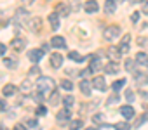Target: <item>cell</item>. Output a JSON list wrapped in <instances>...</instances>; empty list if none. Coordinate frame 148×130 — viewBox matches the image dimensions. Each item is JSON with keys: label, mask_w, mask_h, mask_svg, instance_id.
I'll use <instances>...</instances> for the list:
<instances>
[{"label": "cell", "mask_w": 148, "mask_h": 130, "mask_svg": "<svg viewBox=\"0 0 148 130\" xmlns=\"http://www.w3.org/2000/svg\"><path fill=\"white\" fill-rule=\"evenodd\" d=\"M129 42H131V35H124V38H122V42L119 45V50L122 54H127L129 52Z\"/></svg>", "instance_id": "obj_15"}, {"label": "cell", "mask_w": 148, "mask_h": 130, "mask_svg": "<svg viewBox=\"0 0 148 130\" xmlns=\"http://www.w3.org/2000/svg\"><path fill=\"white\" fill-rule=\"evenodd\" d=\"M103 37H105L106 40H115V38L120 37V28H119L117 24H112V26H108V28L103 31Z\"/></svg>", "instance_id": "obj_3"}, {"label": "cell", "mask_w": 148, "mask_h": 130, "mask_svg": "<svg viewBox=\"0 0 148 130\" xmlns=\"http://www.w3.org/2000/svg\"><path fill=\"white\" fill-rule=\"evenodd\" d=\"M119 111H120V114H122L125 120H131V118H134V114H136V113H134V108L129 106V104H127V106H122Z\"/></svg>", "instance_id": "obj_10"}, {"label": "cell", "mask_w": 148, "mask_h": 130, "mask_svg": "<svg viewBox=\"0 0 148 130\" xmlns=\"http://www.w3.org/2000/svg\"><path fill=\"white\" fill-rule=\"evenodd\" d=\"M113 128H115V130H131V125H129L127 121H119V123L113 125Z\"/></svg>", "instance_id": "obj_26"}, {"label": "cell", "mask_w": 148, "mask_h": 130, "mask_svg": "<svg viewBox=\"0 0 148 130\" xmlns=\"http://www.w3.org/2000/svg\"><path fill=\"white\" fill-rule=\"evenodd\" d=\"M70 116H71L70 108H64L63 111H59V113H58L56 120H58V123H59V125H64V123H68V121H70Z\"/></svg>", "instance_id": "obj_5"}, {"label": "cell", "mask_w": 148, "mask_h": 130, "mask_svg": "<svg viewBox=\"0 0 148 130\" xmlns=\"http://www.w3.org/2000/svg\"><path fill=\"white\" fill-rule=\"evenodd\" d=\"M103 68H105V73H108V75H115V73L119 71V62H115V61L106 62Z\"/></svg>", "instance_id": "obj_13"}, {"label": "cell", "mask_w": 148, "mask_h": 130, "mask_svg": "<svg viewBox=\"0 0 148 130\" xmlns=\"http://www.w3.org/2000/svg\"><path fill=\"white\" fill-rule=\"evenodd\" d=\"M11 47H12L14 50L21 52V50H25V47H26V40L21 38V37H16L14 40H11Z\"/></svg>", "instance_id": "obj_6"}, {"label": "cell", "mask_w": 148, "mask_h": 130, "mask_svg": "<svg viewBox=\"0 0 148 130\" xmlns=\"http://www.w3.org/2000/svg\"><path fill=\"white\" fill-rule=\"evenodd\" d=\"M124 66H125L127 71H134V70H132V68H134V59H125V64H124Z\"/></svg>", "instance_id": "obj_34"}, {"label": "cell", "mask_w": 148, "mask_h": 130, "mask_svg": "<svg viewBox=\"0 0 148 130\" xmlns=\"http://www.w3.org/2000/svg\"><path fill=\"white\" fill-rule=\"evenodd\" d=\"M143 14H148V2H143V9H141Z\"/></svg>", "instance_id": "obj_44"}, {"label": "cell", "mask_w": 148, "mask_h": 130, "mask_svg": "<svg viewBox=\"0 0 148 130\" xmlns=\"http://www.w3.org/2000/svg\"><path fill=\"white\" fill-rule=\"evenodd\" d=\"M68 57L71 59V61H77V62H82V61H86V57L84 56H80L79 52H75V50H73V52H70L68 54Z\"/></svg>", "instance_id": "obj_24"}, {"label": "cell", "mask_w": 148, "mask_h": 130, "mask_svg": "<svg viewBox=\"0 0 148 130\" xmlns=\"http://www.w3.org/2000/svg\"><path fill=\"white\" fill-rule=\"evenodd\" d=\"M99 68H101V61H99V57H98V56H94V57L91 59V64H89V70H91V71L94 73V71H98Z\"/></svg>", "instance_id": "obj_21"}, {"label": "cell", "mask_w": 148, "mask_h": 130, "mask_svg": "<svg viewBox=\"0 0 148 130\" xmlns=\"http://www.w3.org/2000/svg\"><path fill=\"white\" fill-rule=\"evenodd\" d=\"M70 9H71L73 12H77V11L80 9V5H79V0H70Z\"/></svg>", "instance_id": "obj_33"}, {"label": "cell", "mask_w": 148, "mask_h": 130, "mask_svg": "<svg viewBox=\"0 0 148 130\" xmlns=\"http://www.w3.org/2000/svg\"><path fill=\"white\" fill-rule=\"evenodd\" d=\"M82 120H73V121H70V130H80L82 128Z\"/></svg>", "instance_id": "obj_29"}, {"label": "cell", "mask_w": 148, "mask_h": 130, "mask_svg": "<svg viewBox=\"0 0 148 130\" xmlns=\"http://www.w3.org/2000/svg\"><path fill=\"white\" fill-rule=\"evenodd\" d=\"M73 102H75L73 95H66V97H63V104H64V108H70V106H73Z\"/></svg>", "instance_id": "obj_32"}, {"label": "cell", "mask_w": 148, "mask_h": 130, "mask_svg": "<svg viewBox=\"0 0 148 130\" xmlns=\"http://www.w3.org/2000/svg\"><path fill=\"white\" fill-rule=\"evenodd\" d=\"M28 21H30V12L25 7L16 9V12H14V23L18 26H25V24H28Z\"/></svg>", "instance_id": "obj_2"}, {"label": "cell", "mask_w": 148, "mask_h": 130, "mask_svg": "<svg viewBox=\"0 0 148 130\" xmlns=\"http://www.w3.org/2000/svg\"><path fill=\"white\" fill-rule=\"evenodd\" d=\"M51 45H52V47H56V49H64V47H66V42H64V38H63V37L56 35V37H52Z\"/></svg>", "instance_id": "obj_14"}, {"label": "cell", "mask_w": 148, "mask_h": 130, "mask_svg": "<svg viewBox=\"0 0 148 130\" xmlns=\"http://www.w3.org/2000/svg\"><path fill=\"white\" fill-rule=\"evenodd\" d=\"M131 21H132V23H138V21H139V12H132Z\"/></svg>", "instance_id": "obj_43"}, {"label": "cell", "mask_w": 148, "mask_h": 130, "mask_svg": "<svg viewBox=\"0 0 148 130\" xmlns=\"http://www.w3.org/2000/svg\"><path fill=\"white\" fill-rule=\"evenodd\" d=\"M26 125H28V127H33V128H35V127H38V121L32 118V120H28V121H26Z\"/></svg>", "instance_id": "obj_42"}, {"label": "cell", "mask_w": 148, "mask_h": 130, "mask_svg": "<svg viewBox=\"0 0 148 130\" xmlns=\"http://www.w3.org/2000/svg\"><path fill=\"white\" fill-rule=\"evenodd\" d=\"M49 24H51L52 30H59V14L56 11L49 14Z\"/></svg>", "instance_id": "obj_11"}, {"label": "cell", "mask_w": 148, "mask_h": 130, "mask_svg": "<svg viewBox=\"0 0 148 130\" xmlns=\"http://www.w3.org/2000/svg\"><path fill=\"white\" fill-rule=\"evenodd\" d=\"M35 2V0H23V4H26V5H32Z\"/></svg>", "instance_id": "obj_48"}, {"label": "cell", "mask_w": 148, "mask_h": 130, "mask_svg": "<svg viewBox=\"0 0 148 130\" xmlns=\"http://www.w3.org/2000/svg\"><path fill=\"white\" fill-rule=\"evenodd\" d=\"M14 92H16V87H14V85H5V87L2 89V94H4L5 97H11Z\"/></svg>", "instance_id": "obj_25"}, {"label": "cell", "mask_w": 148, "mask_h": 130, "mask_svg": "<svg viewBox=\"0 0 148 130\" xmlns=\"http://www.w3.org/2000/svg\"><path fill=\"white\" fill-rule=\"evenodd\" d=\"M30 89H32V82H30V80H25V82L21 83V90H23V92H30Z\"/></svg>", "instance_id": "obj_35"}, {"label": "cell", "mask_w": 148, "mask_h": 130, "mask_svg": "<svg viewBox=\"0 0 148 130\" xmlns=\"http://www.w3.org/2000/svg\"><path fill=\"white\" fill-rule=\"evenodd\" d=\"M49 62H51L52 70H59V68H61V64H63V56H61V54H58V52H52V54H51Z\"/></svg>", "instance_id": "obj_4"}, {"label": "cell", "mask_w": 148, "mask_h": 130, "mask_svg": "<svg viewBox=\"0 0 148 130\" xmlns=\"http://www.w3.org/2000/svg\"><path fill=\"white\" fill-rule=\"evenodd\" d=\"M131 4H139V2H145V0H129Z\"/></svg>", "instance_id": "obj_49"}, {"label": "cell", "mask_w": 148, "mask_h": 130, "mask_svg": "<svg viewBox=\"0 0 148 130\" xmlns=\"http://www.w3.org/2000/svg\"><path fill=\"white\" fill-rule=\"evenodd\" d=\"M136 62L145 66V68H148V54L146 52H138L136 54Z\"/></svg>", "instance_id": "obj_17"}, {"label": "cell", "mask_w": 148, "mask_h": 130, "mask_svg": "<svg viewBox=\"0 0 148 130\" xmlns=\"http://www.w3.org/2000/svg\"><path fill=\"white\" fill-rule=\"evenodd\" d=\"M56 12H58L59 16L66 18V16H68V12H71V9H70V5H66V4H58V7H56Z\"/></svg>", "instance_id": "obj_18"}, {"label": "cell", "mask_w": 148, "mask_h": 130, "mask_svg": "<svg viewBox=\"0 0 148 130\" xmlns=\"http://www.w3.org/2000/svg\"><path fill=\"white\" fill-rule=\"evenodd\" d=\"M26 26L30 28V31L37 33V31L40 30V26H42V19H40V18H30V21H28Z\"/></svg>", "instance_id": "obj_8"}, {"label": "cell", "mask_w": 148, "mask_h": 130, "mask_svg": "<svg viewBox=\"0 0 148 130\" xmlns=\"http://www.w3.org/2000/svg\"><path fill=\"white\" fill-rule=\"evenodd\" d=\"M49 2H52V0H49Z\"/></svg>", "instance_id": "obj_52"}, {"label": "cell", "mask_w": 148, "mask_h": 130, "mask_svg": "<svg viewBox=\"0 0 148 130\" xmlns=\"http://www.w3.org/2000/svg\"><path fill=\"white\" fill-rule=\"evenodd\" d=\"M145 28H148V23H146V24H145Z\"/></svg>", "instance_id": "obj_50"}, {"label": "cell", "mask_w": 148, "mask_h": 130, "mask_svg": "<svg viewBox=\"0 0 148 130\" xmlns=\"http://www.w3.org/2000/svg\"><path fill=\"white\" fill-rule=\"evenodd\" d=\"M117 0H106L105 2V12L106 14H113L115 11H117Z\"/></svg>", "instance_id": "obj_20"}, {"label": "cell", "mask_w": 148, "mask_h": 130, "mask_svg": "<svg viewBox=\"0 0 148 130\" xmlns=\"http://www.w3.org/2000/svg\"><path fill=\"white\" fill-rule=\"evenodd\" d=\"M59 85H61V89H64V90H68V92L73 89V83H71L70 80H66V78H63V80L59 82Z\"/></svg>", "instance_id": "obj_28"}, {"label": "cell", "mask_w": 148, "mask_h": 130, "mask_svg": "<svg viewBox=\"0 0 148 130\" xmlns=\"http://www.w3.org/2000/svg\"><path fill=\"white\" fill-rule=\"evenodd\" d=\"M105 121H106V118H105L103 113H96V114H92V123H94V125H103V127H105Z\"/></svg>", "instance_id": "obj_23"}, {"label": "cell", "mask_w": 148, "mask_h": 130, "mask_svg": "<svg viewBox=\"0 0 148 130\" xmlns=\"http://www.w3.org/2000/svg\"><path fill=\"white\" fill-rule=\"evenodd\" d=\"M134 82L143 87V85H148V75L146 73H134Z\"/></svg>", "instance_id": "obj_16"}, {"label": "cell", "mask_w": 148, "mask_h": 130, "mask_svg": "<svg viewBox=\"0 0 148 130\" xmlns=\"http://www.w3.org/2000/svg\"><path fill=\"white\" fill-rule=\"evenodd\" d=\"M14 130H26V125H16Z\"/></svg>", "instance_id": "obj_47"}, {"label": "cell", "mask_w": 148, "mask_h": 130, "mask_svg": "<svg viewBox=\"0 0 148 130\" xmlns=\"http://www.w3.org/2000/svg\"><path fill=\"white\" fill-rule=\"evenodd\" d=\"M42 56H44V49H32V50L28 52V59H30L32 62H38V61L42 59Z\"/></svg>", "instance_id": "obj_7"}, {"label": "cell", "mask_w": 148, "mask_h": 130, "mask_svg": "<svg viewBox=\"0 0 148 130\" xmlns=\"http://www.w3.org/2000/svg\"><path fill=\"white\" fill-rule=\"evenodd\" d=\"M30 75H40V68L37 66V64L30 68Z\"/></svg>", "instance_id": "obj_41"}, {"label": "cell", "mask_w": 148, "mask_h": 130, "mask_svg": "<svg viewBox=\"0 0 148 130\" xmlns=\"http://www.w3.org/2000/svg\"><path fill=\"white\" fill-rule=\"evenodd\" d=\"M125 99H127L129 102H132V101L136 99V97H134V92H132V90H125Z\"/></svg>", "instance_id": "obj_39"}, {"label": "cell", "mask_w": 148, "mask_h": 130, "mask_svg": "<svg viewBox=\"0 0 148 130\" xmlns=\"http://www.w3.org/2000/svg\"><path fill=\"white\" fill-rule=\"evenodd\" d=\"M91 87H92V82H87V80L80 82V92L84 95H91Z\"/></svg>", "instance_id": "obj_19"}, {"label": "cell", "mask_w": 148, "mask_h": 130, "mask_svg": "<svg viewBox=\"0 0 148 130\" xmlns=\"http://www.w3.org/2000/svg\"><path fill=\"white\" fill-rule=\"evenodd\" d=\"M4 54H5V45L0 43V56H4Z\"/></svg>", "instance_id": "obj_46"}, {"label": "cell", "mask_w": 148, "mask_h": 130, "mask_svg": "<svg viewBox=\"0 0 148 130\" xmlns=\"http://www.w3.org/2000/svg\"><path fill=\"white\" fill-rule=\"evenodd\" d=\"M84 9H86V12H87V14H96V12H98V9H99V5H98L96 0H87V2L84 4Z\"/></svg>", "instance_id": "obj_9"}, {"label": "cell", "mask_w": 148, "mask_h": 130, "mask_svg": "<svg viewBox=\"0 0 148 130\" xmlns=\"http://www.w3.org/2000/svg\"><path fill=\"white\" fill-rule=\"evenodd\" d=\"M35 113H37L38 116H45V114H47V108H45V106H38Z\"/></svg>", "instance_id": "obj_37"}, {"label": "cell", "mask_w": 148, "mask_h": 130, "mask_svg": "<svg viewBox=\"0 0 148 130\" xmlns=\"http://www.w3.org/2000/svg\"><path fill=\"white\" fill-rule=\"evenodd\" d=\"M138 45H141V47H148V38L139 37V38H138Z\"/></svg>", "instance_id": "obj_40"}, {"label": "cell", "mask_w": 148, "mask_h": 130, "mask_svg": "<svg viewBox=\"0 0 148 130\" xmlns=\"http://www.w3.org/2000/svg\"><path fill=\"white\" fill-rule=\"evenodd\" d=\"M5 108H7V106H5V102L0 99V111H5Z\"/></svg>", "instance_id": "obj_45"}, {"label": "cell", "mask_w": 148, "mask_h": 130, "mask_svg": "<svg viewBox=\"0 0 148 130\" xmlns=\"http://www.w3.org/2000/svg\"><path fill=\"white\" fill-rule=\"evenodd\" d=\"M92 85H94V89H98V90H101V92H105V90H106V82H105V78H103V77H94Z\"/></svg>", "instance_id": "obj_12"}, {"label": "cell", "mask_w": 148, "mask_h": 130, "mask_svg": "<svg viewBox=\"0 0 148 130\" xmlns=\"http://www.w3.org/2000/svg\"><path fill=\"white\" fill-rule=\"evenodd\" d=\"M33 99H35L37 102H42V101H44V92H40V90L35 92V94H33Z\"/></svg>", "instance_id": "obj_38"}, {"label": "cell", "mask_w": 148, "mask_h": 130, "mask_svg": "<svg viewBox=\"0 0 148 130\" xmlns=\"http://www.w3.org/2000/svg\"><path fill=\"white\" fill-rule=\"evenodd\" d=\"M4 64H5V66H7V68H11V70H14V68L18 66V61H16V59H9V57H5V59H4Z\"/></svg>", "instance_id": "obj_30"}, {"label": "cell", "mask_w": 148, "mask_h": 130, "mask_svg": "<svg viewBox=\"0 0 148 130\" xmlns=\"http://www.w3.org/2000/svg\"><path fill=\"white\" fill-rule=\"evenodd\" d=\"M125 85V78H122V80H117V82H113V85H112V89L115 90V92H119L122 87Z\"/></svg>", "instance_id": "obj_31"}, {"label": "cell", "mask_w": 148, "mask_h": 130, "mask_svg": "<svg viewBox=\"0 0 148 130\" xmlns=\"http://www.w3.org/2000/svg\"><path fill=\"white\" fill-rule=\"evenodd\" d=\"M37 89L40 90V92H47V94H51L52 90H54V80L51 78V77H40L38 80H37Z\"/></svg>", "instance_id": "obj_1"}, {"label": "cell", "mask_w": 148, "mask_h": 130, "mask_svg": "<svg viewBox=\"0 0 148 130\" xmlns=\"http://www.w3.org/2000/svg\"><path fill=\"white\" fill-rule=\"evenodd\" d=\"M120 101V97L117 95V94H113V95H110V99H106V104H115V102H119Z\"/></svg>", "instance_id": "obj_36"}, {"label": "cell", "mask_w": 148, "mask_h": 130, "mask_svg": "<svg viewBox=\"0 0 148 130\" xmlns=\"http://www.w3.org/2000/svg\"><path fill=\"white\" fill-rule=\"evenodd\" d=\"M89 130H94V128H89Z\"/></svg>", "instance_id": "obj_51"}, {"label": "cell", "mask_w": 148, "mask_h": 130, "mask_svg": "<svg viewBox=\"0 0 148 130\" xmlns=\"http://www.w3.org/2000/svg\"><path fill=\"white\" fill-rule=\"evenodd\" d=\"M59 101H61V99H59L58 90H52V92L49 94V104H51V106H58V104H59Z\"/></svg>", "instance_id": "obj_22"}, {"label": "cell", "mask_w": 148, "mask_h": 130, "mask_svg": "<svg viewBox=\"0 0 148 130\" xmlns=\"http://www.w3.org/2000/svg\"><path fill=\"white\" fill-rule=\"evenodd\" d=\"M108 54H110L113 59H119V57L122 56V52L119 50V47H110V49H108Z\"/></svg>", "instance_id": "obj_27"}]
</instances>
